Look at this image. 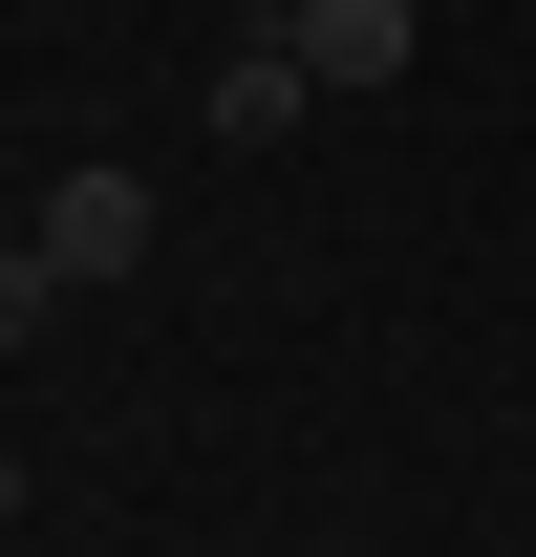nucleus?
<instances>
[{
    "mask_svg": "<svg viewBox=\"0 0 536 557\" xmlns=\"http://www.w3.org/2000/svg\"><path fill=\"white\" fill-rule=\"evenodd\" d=\"M258 22H301V0H258Z\"/></svg>",
    "mask_w": 536,
    "mask_h": 557,
    "instance_id": "423d86ee",
    "label": "nucleus"
},
{
    "mask_svg": "<svg viewBox=\"0 0 536 557\" xmlns=\"http://www.w3.org/2000/svg\"><path fill=\"white\" fill-rule=\"evenodd\" d=\"M194 108H215V150H279V129H301V108H322V65H301L279 22H236V65H215Z\"/></svg>",
    "mask_w": 536,
    "mask_h": 557,
    "instance_id": "f03ea898",
    "label": "nucleus"
},
{
    "mask_svg": "<svg viewBox=\"0 0 536 557\" xmlns=\"http://www.w3.org/2000/svg\"><path fill=\"white\" fill-rule=\"evenodd\" d=\"M44 300H65V258L22 236V258H0V344H44Z\"/></svg>",
    "mask_w": 536,
    "mask_h": 557,
    "instance_id": "20e7f679",
    "label": "nucleus"
},
{
    "mask_svg": "<svg viewBox=\"0 0 536 557\" xmlns=\"http://www.w3.org/2000/svg\"><path fill=\"white\" fill-rule=\"evenodd\" d=\"M279 44L322 65V108H365V86H407V65H429V22H407V0H301Z\"/></svg>",
    "mask_w": 536,
    "mask_h": 557,
    "instance_id": "f257e3e1",
    "label": "nucleus"
},
{
    "mask_svg": "<svg viewBox=\"0 0 536 557\" xmlns=\"http://www.w3.org/2000/svg\"><path fill=\"white\" fill-rule=\"evenodd\" d=\"M0 515H22V450H0Z\"/></svg>",
    "mask_w": 536,
    "mask_h": 557,
    "instance_id": "39448f33",
    "label": "nucleus"
},
{
    "mask_svg": "<svg viewBox=\"0 0 536 557\" xmlns=\"http://www.w3.org/2000/svg\"><path fill=\"white\" fill-rule=\"evenodd\" d=\"M44 258H65V278H130L150 258V172H65V194H44Z\"/></svg>",
    "mask_w": 536,
    "mask_h": 557,
    "instance_id": "7ed1b4c3",
    "label": "nucleus"
}]
</instances>
